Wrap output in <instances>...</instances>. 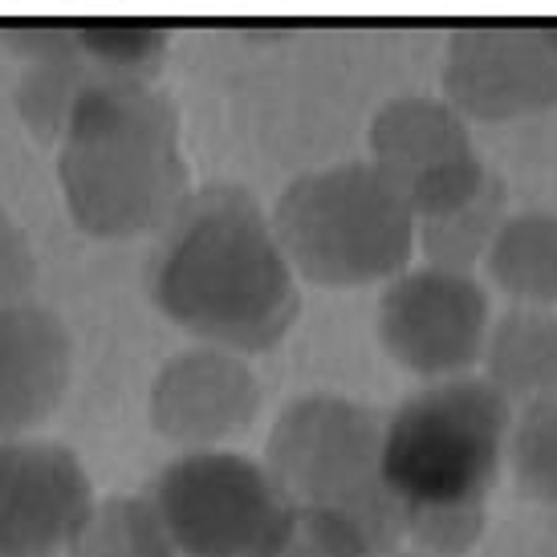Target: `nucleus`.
Returning a JSON list of instances; mask_svg holds the SVG:
<instances>
[{
    "instance_id": "obj_1",
    "label": "nucleus",
    "mask_w": 557,
    "mask_h": 557,
    "mask_svg": "<svg viewBox=\"0 0 557 557\" xmlns=\"http://www.w3.org/2000/svg\"><path fill=\"white\" fill-rule=\"evenodd\" d=\"M147 289L175 325L228 350H269L297 322L294 264L245 187L187 191L163 224Z\"/></svg>"
},
{
    "instance_id": "obj_2",
    "label": "nucleus",
    "mask_w": 557,
    "mask_h": 557,
    "mask_svg": "<svg viewBox=\"0 0 557 557\" xmlns=\"http://www.w3.org/2000/svg\"><path fill=\"white\" fill-rule=\"evenodd\" d=\"M62 139L58 171L86 233H147L187 200L175 107L139 82H90L65 110Z\"/></svg>"
},
{
    "instance_id": "obj_3",
    "label": "nucleus",
    "mask_w": 557,
    "mask_h": 557,
    "mask_svg": "<svg viewBox=\"0 0 557 557\" xmlns=\"http://www.w3.org/2000/svg\"><path fill=\"white\" fill-rule=\"evenodd\" d=\"M509 428L512 403L476 374L440 379L403 403L379 440V476L403 525L435 512H484Z\"/></svg>"
},
{
    "instance_id": "obj_4",
    "label": "nucleus",
    "mask_w": 557,
    "mask_h": 557,
    "mask_svg": "<svg viewBox=\"0 0 557 557\" xmlns=\"http://www.w3.org/2000/svg\"><path fill=\"white\" fill-rule=\"evenodd\" d=\"M281 252L310 281L395 277L416 248V216L374 163H338L285 187L273 208Z\"/></svg>"
},
{
    "instance_id": "obj_5",
    "label": "nucleus",
    "mask_w": 557,
    "mask_h": 557,
    "mask_svg": "<svg viewBox=\"0 0 557 557\" xmlns=\"http://www.w3.org/2000/svg\"><path fill=\"white\" fill-rule=\"evenodd\" d=\"M159 557H269L294 525L273 472L236 451H191L135 500Z\"/></svg>"
},
{
    "instance_id": "obj_6",
    "label": "nucleus",
    "mask_w": 557,
    "mask_h": 557,
    "mask_svg": "<svg viewBox=\"0 0 557 557\" xmlns=\"http://www.w3.org/2000/svg\"><path fill=\"white\" fill-rule=\"evenodd\" d=\"M379 440L374 411L313 395L281 416L264 468L294 509L346 517L383 554L403 537V512L379 476Z\"/></svg>"
},
{
    "instance_id": "obj_7",
    "label": "nucleus",
    "mask_w": 557,
    "mask_h": 557,
    "mask_svg": "<svg viewBox=\"0 0 557 557\" xmlns=\"http://www.w3.org/2000/svg\"><path fill=\"white\" fill-rule=\"evenodd\" d=\"M374 168L391 180L416 220L448 216L493 180L476 156L465 114L435 98H395L371 126Z\"/></svg>"
},
{
    "instance_id": "obj_8",
    "label": "nucleus",
    "mask_w": 557,
    "mask_h": 557,
    "mask_svg": "<svg viewBox=\"0 0 557 557\" xmlns=\"http://www.w3.org/2000/svg\"><path fill=\"white\" fill-rule=\"evenodd\" d=\"M379 338L391 358L428 379L465 374L488 338V294L472 273L423 264L379 297Z\"/></svg>"
},
{
    "instance_id": "obj_9",
    "label": "nucleus",
    "mask_w": 557,
    "mask_h": 557,
    "mask_svg": "<svg viewBox=\"0 0 557 557\" xmlns=\"http://www.w3.org/2000/svg\"><path fill=\"white\" fill-rule=\"evenodd\" d=\"M451 107L500 123L557 102V25H468L448 37Z\"/></svg>"
},
{
    "instance_id": "obj_10",
    "label": "nucleus",
    "mask_w": 557,
    "mask_h": 557,
    "mask_svg": "<svg viewBox=\"0 0 557 557\" xmlns=\"http://www.w3.org/2000/svg\"><path fill=\"white\" fill-rule=\"evenodd\" d=\"M90 521V480L70 451L0 440V557H58Z\"/></svg>"
},
{
    "instance_id": "obj_11",
    "label": "nucleus",
    "mask_w": 557,
    "mask_h": 557,
    "mask_svg": "<svg viewBox=\"0 0 557 557\" xmlns=\"http://www.w3.org/2000/svg\"><path fill=\"white\" fill-rule=\"evenodd\" d=\"M70 338L41 306H0V432L37 423L62 399Z\"/></svg>"
},
{
    "instance_id": "obj_12",
    "label": "nucleus",
    "mask_w": 557,
    "mask_h": 557,
    "mask_svg": "<svg viewBox=\"0 0 557 557\" xmlns=\"http://www.w3.org/2000/svg\"><path fill=\"white\" fill-rule=\"evenodd\" d=\"M488 383L505 399H557V318L537 306H517L488 325L484 338Z\"/></svg>"
},
{
    "instance_id": "obj_13",
    "label": "nucleus",
    "mask_w": 557,
    "mask_h": 557,
    "mask_svg": "<svg viewBox=\"0 0 557 557\" xmlns=\"http://www.w3.org/2000/svg\"><path fill=\"white\" fill-rule=\"evenodd\" d=\"M171 395V411L184 419L187 432H228L240 428L252 411V379L248 371L228 355L216 350H200V355H187L180 362H171L168 379H159Z\"/></svg>"
},
{
    "instance_id": "obj_14",
    "label": "nucleus",
    "mask_w": 557,
    "mask_h": 557,
    "mask_svg": "<svg viewBox=\"0 0 557 557\" xmlns=\"http://www.w3.org/2000/svg\"><path fill=\"white\" fill-rule=\"evenodd\" d=\"M484 257H488V277L512 301L537 310L557 301V216L549 212L505 216Z\"/></svg>"
},
{
    "instance_id": "obj_15",
    "label": "nucleus",
    "mask_w": 557,
    "mask_h": 557,
    "mask_svg": "<svg viewBox=\"0 0 557 557\" xmlns=\"http://www.w3.org/2000/svg\"><path fill=\"white\" fill-rule=\"evenodd\" d=\"M500 224H505V184L493 175L472 203L456 208L448 216L416 220V240L432 257V264L468 273V264L488 252Z\"/></svg>"
},
{
    "instance_id": "obj_16",
    "label": "nucleus",
    "mask_w": 557,
    "mask_h": 557,
    "mask_svg": "<svg viewBox=\"0 0 557 557\" xmlns=\"http://www.w3.org/2000/svg\"><path fill=\"white\" fill-rule=\"evenodd\" d=\"M70 41L82 53V62L98 70L102 82L147 86V78L163 62L168 33L151 25H86V29H70Z\"/></svg>"
},
{
    "instance_id": "obj_17",
    "label": "nucleus",
    "mask_w": 557,
    "mask_h": 557,
    "mask_svg": "<svg viewBox=\"0 0 557 557\" xmlns=\"http://www.w3.org/2000/svg\"><path fill=\"white\" fill-rule=\"evenodd\" d=\"M505 451L512 456L517 488L537 500H557V399L525 403L509 428Z\"/></svg>"
},
{
    "instance_id": "obj_18",
    "label": "nucleus",
    "mask_w": 557,
    "mask_h": 557,
    "mask_svg": "<svg viewBox=\"0 0 557 557\" xmlns=\"http://www.w3.org/2000/svg\"><path fill=\"white\" fill-rule=\"evenodd\" d=\"M269 557H379V549L346 517L297 509L289 533Z\"/></svg>"
}]
</instances>
